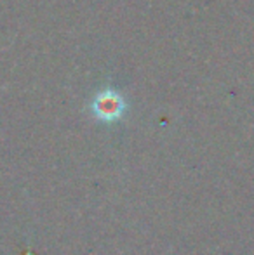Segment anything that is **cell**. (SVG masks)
Wrapping results in <instances>:
<instances>
[{
	"mask_svg": "<svg viewBox=\"0 0 254 255\" xmlns=\"http://www.w3.org/2000/svg\"><path fill=\"white\" fill-rule=\"evenodd\" d=\"M92 111L99 120L113 122L122 117V113L126 111V103H124L122 96L119 92L106 89V91L99 92L92 101Z\"/></svg>",
	"mask_w": 254,
	"mask_h": 255,
	"instance_id": "cell-1",
	"label": "cell"
}]
</instances>
